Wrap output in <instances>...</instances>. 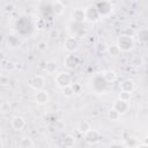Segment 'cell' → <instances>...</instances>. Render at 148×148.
Here are the masks:
<instances>
[{"mask_svg":"<svg viewBox=\"0 0 148 148\" xmlns=\"http://www.w3.org/2000/svg\"><path fill=\"white\" fill-rule=\"evenodd\" d=\"M83 135H84V140L90 145H95L101 140V133L94 128H90L89 131L83 133Z\"/></svg>","mask_w":148,"mask_h":148,"instance_id":"ba28073f","label":"cell"},{"mask_svg":"<svg viewBox=\"0 0 148 148\" xmlns=\"http://www.w3.org/2000/svg\"><path fill=\"white\" fill-rule=\"evenodd\" d=\"M10 126H12V128L14 131L20 132L25 127V119L23 117H21V116H15L10 120Z\"/></svg>","mask_w":148,"mask_h":148,"instance_id":"7c38bea8","label":"cell"},{"mask_svg":"<svg viewBox=\"0 0 148 148\" xmlns=\"http://www.w3.org/2000/svg\"><path fill=\"white\" fill-rule=\"evenodd\" d=\"M61 89H62V95H64L65 97H67V98L73 97L74 94H75V91H74V89H73V87H72V84H71V86H67V87H64V88H61Z\"/></svg>","mask_w":148,"mask_h":148,"instance_id":"d4e9b609","label":"cell"},{"mask_svg":"<svg viewBox=\"0 0 148 148\" xmlns=\"http://www.w3.org/2000/svg\"><path fill=\"white\" fill-rule=\"evenodd\" d=\"M90 82H91V88H92V90H94L95 92H98V94H101V92L103 94L104 91H106L108 86H109V83L104 80L102 73L94 75V77L91 79Z\"/></svg>","mask_w":148,"mask_h":148,"instance_id":"6da1fadb","label":"cell"},{"mask_svg":"<svg viewBox=\"0 0 148 148\" xmlns=\"http://www.w3.org/2000/svg\"><path fill=\"white\" fill-rule=\"evenodd\" d=\"M106 51H108V53L111 57H117V56L120 54V50H119V47L117 45H110V46H108L106 47Z\"/></svg>","mask_w":148,"mask_h":148,"instance_id":"cb8c5ba5","label":"cell"},{"mask_svg":"<svg viewBox=\"0 0 148 148\" xmlns=\"http://www.w3.org/2000/svg\"><path fill=\"white\" fill-rule=\"evenodd\" d=\"M0 134H1V127H0Z\"/></svg>","mask_w":148,"mask_h":148,"instance_id":"e575fe53","label":"cell"},{"mask_svg":"<svg viewBox=\"0 0 148 148\" xmlns=\"http://www.w3.org/2000/svg\"><path fill=\"white\" fill-rule=\"evenodd\" d=\"M79 57L75 56L74 53H68L65 59H64V66H66L69 69H74L77 65H79Z\"/></svg>","mask_w":148,"mask_h":148,"instance_id":"8fae6325","label":"cell"},{"mask_svg":"<svg viewBox=\"0 0 148 148\" xmlns=\"http://www.w3.org/2000/svg\"><path fill=\"white\" fill-rule=\"evenodd\" d=\"M1 146H2V143H1V141H0V147H1Z\"/></svg>","mask_w":148,"mask_h":148,"instance_id":"836d02e7","label":"cell"},{"mask_svg":"<svg viewBox=\"0 0 148 148\" xmlns=\"http://www.w3.org/2000/svg\"><path fill=\"white\" fill-rule=\"evenodd\" d=\"M131 96H132V92H128V91H124V90H120L118 98H119V99H123V101H126V102H130V99H131Z\"/></svg>","mask_w":148,"mask_h":148,"instance_id":"4316f807","label":"cell"},{"mask_svg":"<svg viewBox=\"0 0 148 148\" xmlns=\"http://www.w3.org/2000/svg\"><path fill=\"white\" fill-rule=\"evenodd\" d=\"M102 75H103V77H104V80L110 84V83H113L116 80H117V73L114 72V71H112V69H106V71H104L103 73H102Z\"/></svg>","mask_w":148,"mask_h":148,"instance_id":"2e32d148","label":"cell"},{"mask_svg":"<svg viewBox=\"0 0 148 148\" xmlns=\"http://www.w3.org/2000/svg\"><path fill=\"white\" fill-rule=\"evenodd\" d=\"M69 30L72 31V36H74V37H76V38L84 36L86 32H87L86 27L82 25V23H79V22H73V23L71 24V29H69Z\"/></svg>","mask_w":148,"mask_h":148,"instance_id":"9c48e42d","label":"cell"},{"mask_svg":"<svg viewBox=\"0 0 148 148\" xmlns=\"http://www.w3.org/2000/svg\"><path fill=\"white\" fill-rule=\"evenodd\" d=\"M64 49L68 53H74L79 49V40L74 36H69L64 40Z\"/></svg>","mask_w":148,"mask_h":148,"instance_id":"8992f818","label":"cell"},{"mask_svg":"<svg viewBox=\"0 0 148 148\" xmlns=\"http://www.w3.org/2000/svg\"><path fill=\"white\" fill-rule=\"evenodd\" d=\"M91 128V124L88 120H81L77 124V131L81 133H86L87 131H89Z\"/></svg>","mask_w":148,"mask_h":148,"instance_id":"44dd1931","label":"cell"},{"mask_svg":"<svg viewBox=\"0 0 148 148\" xmlns=\"http://www.w3.org/2000/svg\"><path fill=\"white\" fill-rule=\"evenodd\" d=\"M112 108L121 116V114H124V113H126V112L128 111V109H130V103L126 102V101H123V99L117 98V99L113 102V106H112Z\"/></svg>","mask_w":148,"mask_h":148,"instance_id":"30bf717a","label":"cell"},{"mask_svg":"<svg viewBox=\"0 0 148 148\" xmlns=\"http://www.w3.org/2000/svg\"><path fill=\"white\" fill-rule=\"evenodd\" d=\"M17 146L21 147V148H31V147L35 146V142L29 136H22L20 139V141L17 142Z\"/></svg>","mask_w":148,"mask_h":148,"instance_id":"d6986e66","label":"cell"},{"mask_svg":"<svg viewBox=\"0 0 148 148\" xmlns=\"http://www.w3.org/2000/svg\"><path fill=\"white\" fill-rule=\"evenodd\" d=\"M131 65L134 67H141L143 65V58L141 56H134L131 60Z\"/></svg>","mask_w":148,"mask_h":148,"instance_id":"484cf974","label":"cell"},{"mask_svg":"<svg viewBox=\"0 0 148 148\" xmlns=\"http://www.w3.org/2000/svg\"><path fill=\"white\" fill-rule=\"evenodd\" d=\"M9 83V76L6 74H0V84L1 86H7Z\"/></svg>","mask_w":148,"mask_h":148,"instance_id":"4dcf8cb0","label":"cell"},{"mask_svg":"<svg viewBox=\"0 0 148 148\" xmlns=\"http://www.w3.org/2000/svg\"><path fill=\"white\" fill-rule=\"evenodd\" d=\"M42 22H43V23H40V21L38 20V22H37V27H38L39 29H46V27H47L46 18H42Z\"/></svg>","mask_w":148,"mask_h":148,"instance_id":"1f68e13d","label":"cell"},{"mask_svg":"<svg viewBox=\"0 0 148 148\" xmlns=\"http://www.w3.org/2000/svg\"><path fill=\"white\" fill-rule=\"evenodd\" d=\"M116 45L119 47L120 52H128L134 47V39L128 35H121L118 37Z\"/></svg>","mask_w":148,"mask_h":148,"instance_id":"7a4b0ae2","label":"cell"},{"mask_svg":"<svg viewBox=\"0 0 148 148\" xmlns=\"http://www.w3.org/2000/svg\"><path fill=\"white\" fill-rule=\"evenodd\" d=\"M54 82L59 88H64L72 84V75L67 72H60L56 75Z\"/></svg>","mask_w":148,"mask_h":148,"instance_id":"3957f363","label":"cell"},{"mask_svg":"<svg viewBox=\"0 0 148 148\" xmlns=\"http://www.w3.org/2000/svg\"><path fill=\"white\" fill-rule=\"evenodd\" d=\"M36 49H37L39 52H44V51H46V49H47V43H46L45 40H39V42L36 44Z\"/></svg>","mask_w":148,"mask_h":148,"instance_id":"f546056e","label":"cell"},{"mask_svg":"<svg viewBox=\"0 0 148 148\" xmlns=\"http://www.w3.org/2000/svg\"><path fill=\"white\" fill-rule=\"evenodd\" d=\"M95 6H96L101 17L102 16H108L112 12V3L110 1H108V0H101Z\"/></svg>","mask_w":148,"mask_h":148,"instance_id":"5b68a950","label":"cell"},{"mask_svg":"<svg viewBox=\"0 0 148 148\" xmlns=\"http://www.w3.org/2000/svg\"><path fill=\"white\" fill-rule=\"evenodd\" d=\"M3 67H5V69L7 72H13V71L16 69V64L14 61H12V60H8V61L5 62V66Z\"/></svg>","mask_w":148,"mask_h":148,"instance_id":"f1b7e54d","label":"cell"},{"mask_svg":"<svg viewBox=\"0 0 148 148\" xmlns=\"http://www.w3.org/2000/svg\"><path fill=\"white\" fill-rule=\"evenodd\" d=\"M3 58H5V54H3V52H1V51H0V61H1Z\"/></svg>","mask_w":148,"mask_h":148,"instance_id":"d6a6232c","label":"cell"},{"mask_svg":"<svg viewBox=\"0 0 148 148\" xmlns=\"http://www.w3.org/2000/svg\"><path fill=\"white\" fill-rule=\"evenodd\" d=\"M106 117H108V119L109 120H111V121H117L119 118H120V114L112 108V109H110L109 111H108V114H106Z\"/></svg>","mask_w":148,"mask_h":148,"instance_id":"603a6c76","label":"cell"},{"mask_svg":"<svg viewBox=\"0 0 148 148\" xmlns=\"http://www.w3.org/2000/svg\"><path fill=\"white\" fill-rule=\"evenodd\" d=\"M6 40H7L8 47H10V49H16V47H20V45H21L20 38L15 35H8Z\"/></svg>","mask_w":148,"mask_h":148,"instance_id":"9a60e30c","label":"cell"},{"mask_svg":"<svg viewBox=\"0 0 148 148\" xmlns=\"http://www.w3.org/2000/svg\"><path fill=\"white\" fill-rule=\"evenodd\" d=\"M49 99H50V96H49L47 91H45L43 89L37 90V92L35 94V101L37 104H40V105L46 104V103H49Z\"/></svg>","mask_w":148,"mask_h":148,"instance_id":"5bb4252c","label":"cell"},{"mask_svg":"<svg viewBox=\"0 0 148 148\" xmlns=\"http://www.w3.org/2000/svg\"><path fill=\"white\" fill-rule=\"evenodd\" d=\"M51 9H52V13H53L54 15H62L64 12H65V6H64L62 2H60V1H56V2L52 3Z\"/></svg>","mask_w":148,"mask_h":148,"instance_id":"ffe728a7","label":"cell"},{"mask_svg":"<svg viewBox=\"0 0 148 148\" xmlns=\"http://www.w3.org/2000/svg\"><path fill=\"white\" fill-rule=\"evenodd\" d=\"M44 71L47 73V74H54L57 71H58V64L53 60H49L45 62V66H44Z\"/></svg>","mask_w":148,"mask_h":148,"instance_id":"ac0fdd59","label":"cell"},{"mask_svg":"<svg viewBox=\"0 0 148 148\" xmlns=\"http://www.w3.org/2000/svg\"><path fill=\"white\" fill-rule=\"evenodd\" d=\"M135 89V83L133 80H124L121 83H120V90H124V91H128V92H133V90Z\"/></svg>","mask_w":148,"mask_h":148,"instance_id":"e0dca14e","label":"cell"},{"mask_svg":"<svg viewBox=\"0 0 148 148\" xmlns=\"http://www.w3.org/2000/svg\"><path fill=\"white\" fill-rule=\"evenodd\" d=\"M71 18L73 22H79L82 23L83 21H86V15H84V9L83 8H75L72 14H71Z\"/></svg>","mask_w":148,"mask_h":148,"instance_id":"4fadbf2b","label":"cell"},{"mask_svg":"<svg viewBox=\"0 0 148 148\" xmlns=\"http://www.w3.org/2000/svg\"><path fill=\"white\" fill-rule=\"evenodd\" d=\"M84 15H86V21H88V22H97L101 18V15L95 5L88 6L84 9Z\"/></svg>","mask_w":148,"mask_h":148,"instance_id":"277c9868","label":"cell"},{"mask_svg":"<svg viewBox=\"0 0 148 148\" xmlns=\"http://www.w3.org/2000/svg\"><path fill=\"white\" fill-rule=\"evenodd\" d=\"M138 39L141 43H145L147 40V29H141L138 32Z\"/></svg>","mask_w":148,"mask_h":148,"instance_id":"83f0119b","label":"cell"},{"mask_svg":"<svg viewBox=\"0 0 148 148\" xmlns=\"http://www.w3.org/2000/svg\"><path fill=\"white\" fill-rule=\"evenodd\" d=\"M28 84H29L30 88H32L34 90L37 91V90H40V89L44 88V86H45V79L42 75H34V76L30 77Z\"/></svg>","mask_w":148,"mask_h":148,"instance_id":"52a82bcc","label":"cell"},{"mask_svg":"<svg viewBox=\"0 0 148 148\" xmlns=\"http://www.w3.org/2000/svg\"><path fill=\"white\" fill-rule=\"evenodd\" d=\"M62 146L64 147H67V148H71V147H73L74 145H75V139H74V136H72V135H66L64 139H62Z\"/></svg>","mask_w":148,"mask_h":148,"instance_id":"7402d4cb","label":"cell"}]
</instances>
